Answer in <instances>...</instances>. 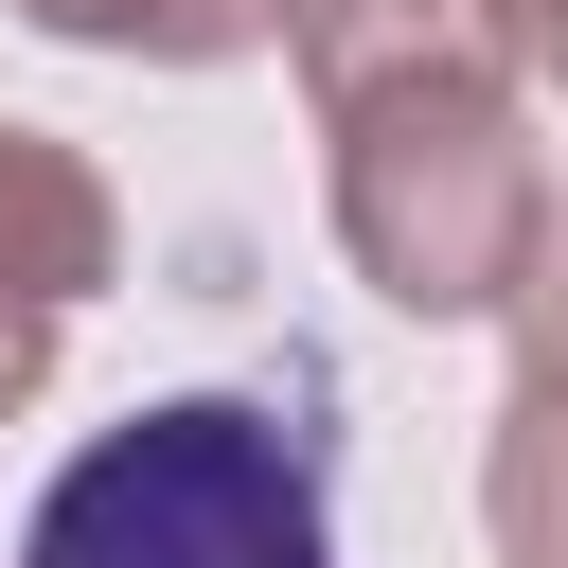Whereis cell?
<instances>
[{"label":"cell","mask_w":568,"mask_h":568,"mask_svg":"<svg viewBox=\"0 0 568 568\" xmlns=\"http://www.w3.org/2000/svg\"><path fill=\"white\" fill-rule=\"evenodd\" d=\"M302 89H320V178L337 248L408 320H497L550 213L532 160V71L479 0H302Z\"/></svg>","instance_id":"6da1fadb"},{"label":"cell","mask_w":568,"mask_h":568,"mask_svg":"<svg viewBox=\"0 0 568 568\" xmlns=\"http://www.w3.org/2000/svg\"><path fill=\"white\" fill-rule=\"evenodd\" d=\"M320 390L284 373L266 390H160L124 408L106 444L53 462L18 568H337V515H320Z\"/></svg>","instance_id":"7a4b0ae2"},{"label":"cell","mask_w":568,"mask_h":568,"mask_svg":"<svg viewBox=\"0 0 568 568\" xmlns=\"http://www.w3.org/2000/svg\"><path fill=\"white\" fill-rule=\"evenodd\" d=\"M106 266H124L106 178L53 124H0V408H36V373H53V337H71V302Z\"/></svg>","instance_id":"3957f363"},{"label":"cell","mask_w":568,"mask_h":568,"mask_svg":"<svg viewBox=\"0 0 568 568\" xmlns=\"http://www.w3.org/2000/svg\"><path fill=\"white\" fill-rule=\"evenodd\" d=\"M36 36H71V53H142V71H231V53H266L302 0H18Z\"/></svg>","instance_id":"277c9868"},{"label":"cell","mask_w":568,"mask_h":568,"mask_svg":"<svg viewBox=\"0 0 568 568\" xmlns=\"http://www.w3.org/2000/svg\"><path fill=\"white\" fill-rule=\"evenodd\" d=\"M479 515H497L515 568H568V373H515L497 462H479Z\"/></svg>","instance_id":"5b68a950"},{"label":"cell","mask_w":568,"mask_h":568,"mask_svg":"<svg viewBox=\"0 0 568 568\" xmlns=\"http://www.w3.org/2000/svg\"><path fill=\"white\" fill-rule=\"evenodd\" d=\"M515 373H568V178H550V213H532V266H515Z\"/></svg>","instance_id":"8992f818"},{"label":"cell","mask_w":568,"mask_h":568,"mask_svg":"<svg viewBox=\"0 0 568 568\" xmlns=\"http://www.w3.org/2000/svg\"><path fill=\"white\" fill-rule=\"evenodd\" d=\"M479 18L515 36V71H532V89H568V0H479Z\"/></svg>","instance_id":"52a82bcc"}]
</instances>
